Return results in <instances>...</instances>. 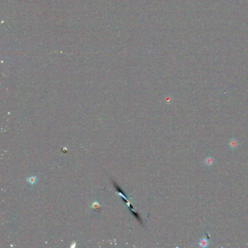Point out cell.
<instances>
[{"mask_svg": "<svg viewBox=\"0 0 248 248\" xmlns=\"http://www.w3.org/2000/svg\"><path fill=\"white\" fill-rule=\"evenodd\" d=\"M239 145L238 141L234 138H231L229 141V146L232 149L237 148Z\"/></svg>", "mask_w": 248, "mask_h": 248, "instance_id": "1", "label": "cell"}, {"mask_svg": "<svg viewBox=\"0 0 248 248\" xmlns=\"http://www.w3.org/2000/svg\"><path fill=\"white\" fill-rule=\"evenodd\" d=\"M26 180L30 184H31L32 185H33L34 184L37 183V176L36 175H34V176H31V177H29V178H27L26 179Z\"/></svg>", "mask_w": 248, "mask_h": 248, "instance_id": "2", "label": "cell"}, {"mask_svg": "<svg viewBox=\"0 0 248 248\" xmlns=\"http://www.w3.org/2000/svg\"><path fill=\"white\" fill-rule=\"evenodd\" d=\"M209 244V242L208 240L206 238H203L200 240L199 245L200 247L202 248H206L207 247Z\"/></svg>", "mask_w": 248, "mask_h": 248, "instance_id": "3", "label": "cell"}, {"mask_svg": "<svg viewBox=\"0 0 248 248\" xmlns=\"http://www.w3.org/2000/svg\"><path fill=\"white\" fill-rule=\"evenodd\" d=\"M214 163V159L211 156H208L205 160V163L207 166H211Z\"/></svg>", "mask_w": 248, "mask_h": 248, "instance_id": "4", "label": "cell"}, {"mask_svg": "<svg viewBox=\"0 0 248 248\" xmlns=\"http://www.w3.org/2000/svg\"><path fill=\"white\" fill-rule=\"evenodd\" d=\"M101 207V205L100 204H99V203H98V201H96L94 202L91 206V207L93 209H94V210H98L99 208Z\"/></svg>", "mask_w": 248, "mask_h": 248, "instance_id": "5", "label": "cell"}, {"mask_svg": "<svg viewBox=\"0 0 248 248\" xmlns=\"http://www.w3.org/2000/svg\"><path fill=\"white\" fill-rule=\"evenodd\" d=\"M76 242H74L72 245L71 246H70V247L71 248H74L75 247H76Z\"/></svg>", "mask_w": 248, "mask_h": 248, "instance_id": "6", "label": "cell"}]
</instances>
